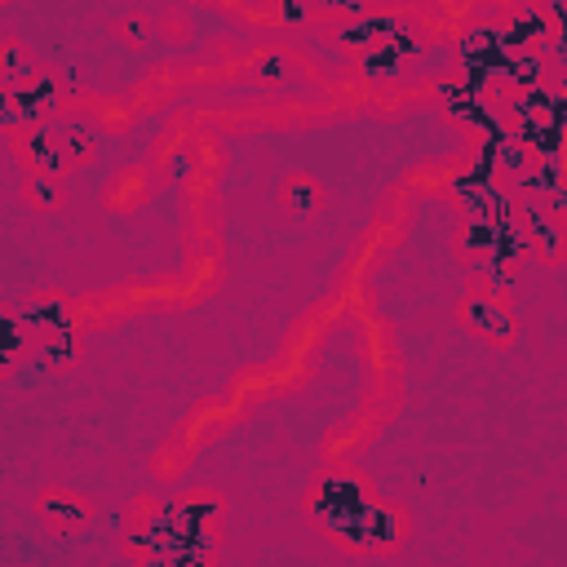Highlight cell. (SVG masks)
I'll return each instance as SVG.
<instances>
[{
  "mask_svg": "<svg viewBox=\"0 0 567 567\" xmlns=\"http://www.w3.org/2000/svg\"><path fill=\"white\" fill-rule=\"evenodd\" d=\"M372 483L359 470H328L315 487H310V518L332 536L341 523H350L354 514H363L372 505Z\"/></svg>",
  "mask_w": 567,
  "mask_h": 567,
  "instance_id": "cell-1",
  "label": "cell"
},
{
  "mask_svg": "<svg viewBox=\"0 0 567 567\" xmlns=\"http://www.w3.org/2000/svg\"><path fill=\"white\" fill-rule=\"evenodd\" d=\"M332 540L350 554H385L403 540V514L385 501H372L363 514H354L350 523H341L332 532Z\"/></svg>",
  "mask_w": 567,
  "mask_h": 567,
  "instance_id": "cell-2",
  "label": "cell"
},
{
  "mask_svg": "<svg viewBox=\"0 0 567 567\" xmlns=\"http://www.w3.org/2000/svg\"><path fill=\"white\" fill-rule=\"evenodd\" d=\"M62 97H66V84H62L53 71H40V75L27 80V84H4V89H0V120H4L9 128L22 124V120H31V128H35L40 120L58 115Z\"/></svg>",
  "mask_w": 567,
  "mask_h": 567,
  "instance_id": "cell-3",
  "label": "cell"
},
{
  "mask_svg": "<svg viewBox=\"0 0 567 567\" xmlns=\"http://www.w3.org/2000/svg\"><path fill=\"white\" fill-rule=\"evenodd\" d=\"M456 319L474 332V337H483V341H496V346H509L514 341V310L501 301V292H492V288H474V292H465L461 301H456Z\"/></svg>",
  "mask_w": 567,
  "mask_h": 567,
  "instance_id": "cell-4",
  "label": "cell"
},
{
  "mask_svg": "<svg viewBox=\"0 0 567 567\" xmlns=\"http://www.w3.org/2000/svg\"><path fill=\"white\" fill-rule=\"evenodd\" d=\"M399 31H408V18L403 13H390V9H368L363 18H341L332 27V44L346 49V53H372L377 44L394 40Z\"/></svg>",
  "mask_w": 567,
  "mask_h": 567,
  "instance_id": "cell-5",
  "label": "cell"
},
{
  "mask_svg": "<svg viewBox=\"0 0 567 567\" xmlns=\"http://www.w3.org/2000/svg\"><path fill=\"white\" fill-rule=\"evenodd\" d=\"M13 151H18V159L27 164V173L66 177V173H71V164H75V159H71V151L62 146V137H58V124H35V128L18 133Z\"/></svg>",
  "mask_w": 567,
  "mask_h": 567,
  "instance_id": "cell-6",
  "label": "cell"
},
{
  "mask_svg": "<svg viewBox=\"0 0 567 567\" xmlns=\"http://www.w3.org/2000/svg\"><path fill=\"white\" fill-rule=\"evenodd\" d=\"M518 221H523V235L532 244V257H540V261L567 257V226L540 199H518Z\"/></svg>",
  "mask_w": 567,
  "mask_h": 567,
  "instance_id": "cell-7",
  "label": "cell"
},
{
  "mask_svg": "<svg viewBox=\"0 0 567 567\" xmlns=\"http://www.w3.org/2000/svg\"><path fill=\"white\" fill-rule=\"evenodd\" d=\"M35 518H40L49 532L71 536V532H84V527H89L93 505H89L80 492H71V487H44V492L35 496Z\"/></svg>",
  "mask_w": 567,
  "mask_h": 567,
  "instance_id": "cell-8",
  "label": "cell"
},
{
  "mask_svg": "<svg viewBox=\"0 0 567 567\" xmlns=\"http://www.w3.org/2000/svg\"><path fill=\"white\" fill-rule=\"evenodd\" d=\"M13 315L27 323V332H35V337H53V332H71L75 328V310H71V301L66 297H58V292H35V297H27L22 306H13Z\"/></svg>",
  "mask_w": 567,
  "mask_h": 567,
  "instance_id": "cell-9",
  "label": "cell"
},
{
  "mask_svg": "<svg viewBox=\"0 0 567 567\" xmlns=\"http://www.w3.org/2000/svg\"><path fill=\"white\" fill-rule=\"evenodd\" d=\"M505 40H509V49L518 53V49H549V40H554V22H549V13H545V4H518V9H509L505 13Z\"/></svg>",
  "mask_w": 567,
  "mask_h": 567,
  "instance_id": "cell-10",
  "label": "cell"
},
{
  "mask_svg": "<svg viewBox=\"0 0 567 567\" xmlns=\"http://www.w3.org/2000/svg\"><path fill=\"white\" fill-rule=\"evenodd\" d=\"M421 53V35L408 27V31H399L394 40H385V44H377L372 53H363L359 58V75L363 80H385V75H399L412 58Z\"/></svg>",
  "mask_w": 567,
  "mask_h": 567,
  "instance_id": "cell-11",
  "label": "cell"
},
{
  "mask_svg": "<svg viewBox=\"0 0 567 567\" xmlns=\"http://www.w3.org/2000/svg\"><path fill=\"white\" fill-rule=\"evenodd\" d=\"M567 186V155H545V159H532L514 182H509V190L518 195V199H549L554 190H563Z\"/></svg>",
  "mask_w": 567,
  "mask_h": 567,
  "instance_id": "cell-12",
  "label": "cell"
},
{
  "mask_svg": "<svg viewBox=\"0 0 567 567\" xmlns=\"http://www.w3.org/2000/svg\"><path fill=\"white\" fill-rule=\"evenodd\" d=\"M540 84H549V53H540V49H518V53H509L505 89H509V93H527V89H540Z\"/></svg>",
  "mask_w": 567,
  "mask_h": 567,
  "instance_id": "cell-13",
  "label": "cell"
},
{
  "mask_svg": "<svg viewBox=\"0 0 567 567\" xmlns=\"http://www.w3.org/2000/svg\"><path fill=\"white\" fill-rule=\"evenodd\" d=\"M509 124H554V84L527 89V93H509V102L501 106Z\"/></svg>",
  "mask_w": 567,
  "mask_h": 567,
  "instance_id": "cell-14",
  "label": "cell"
},
{
  "mask_svg": "<svg viewBox=\"0 0 567 567\" xmlns=\"http://www.w3.org/2000/svg\"><path fill=\"white\" fill-rule=\"evenodd\" d=\"M44 66L35 62V49H27L18 35H9V40H0V80L4 84H27V80H35Z\"/></svg>",
  "mask_w": 567,
  "mask_h": 567,
  "instance_id": "cell-15",
  "label": "cell"
},
{
  "mask_svg": "<svg viewBox=\"0 0 567 567\" xmlns=\"http://www.w3.org/2000/svg\"><path fill=\"white\" fill-rule=\"evenodd\" d=\"M35 363L49 372H71L80 363V337L75 332H53L35 346Z\"/></svg>",
  "mask_w": 567,
  "mask_h": 567,
  "instance_id": "cell-16",
  "label": "cell"
},
{
  "mask_svg": "<svg viewBox=\"0 0 567 567\" xmlns=\"http://www.w3.org/2000/svg\"><path fill=\"white\" fill-rule=\"evenodd\" d=\"M248 66H252V75L266 80V84H288V80H297V71H301L288 49H257V53L248 58Z\"/></svg>",
  "mask_w": 567,
  "mask_h": 567,
  "instance_id": "cell-17",
  "label": "cell"
},
{
  "mask_svg": "<svg viewBox=\"0 0 567 567\" xmlns=\"http://www.w3.org/2000/svg\"><path fill=\"white\" fill-rule=\"evenodd\" d=\"M456 248H461L470 261L492 257V248H496V221H492V217H465L461 230H456Z\"/></svg>",
  "mask_w": 567,
  "mask_h": 567,
  "instance_id": "cell-18",
  "label": "cell"
},
{
  "mask_svg": "<svg viewBox=\"0 0 567 567\" xmlns=\"http://www.w3.org/2000/svg\"><path fill=\"white\" fill-rule=\"evenodd\" d=\"M22 195H27V204H35V213H53V208H62V199H66V177L27 173Z\"/></svg>",
  "mask_w": 567,
  "mask_h": 567,
  "instance_id": "cell-19",
  "label": "cell"
},
{
  "mask_svg": "<svg viewBox=\"0 0 567 567\" xmlns=\"http://www.w3.org/2000/svg\"><path fill=\"white\" fill-rule=\"evenodd\" d=\"M319 204H323V190H319L310 177H292V182H284V208H288L297 221L315 217Z\"/></svg>",
  "mask_w": 567,
  "mask_h": 567,
  "instance_id": "cell-20",
  "label": "cell"
},
{
  "mask_svg": "<svg viewBox=\"0 0 567 567\" xmlns=\"http://www.w3.org/2000/svg\"><path fill=\"white\" fill-rule=\"evenodd\" d=\"M58 137H62V146L71 151L75 164H84V159L97 151V133H93L89 124H80V120H62V124H58Z\"/></svg>",
  "mask_w": 567,
  "mask_h": 567,
  "instance_id": "cell-21",
  "label": "cell"
},
{
  "mask_svg": "<svg viewBox=\"0 0 567 567\" xmlns=\"http://www.w3.org/2000/svg\"><path fill=\"white\" fill-rule=\"evenodd\" d=\"M22 350H27V323H22L13 310H4V363H0V368L9 372V368L22 359Z\"/></svg>",
  "mask_w": 567,
  "mask_h": 567,
  "instance_id": "cell-22",
  "label": "cell"
},
{
  "mask_svg": "<svg viewBox=\"0 0 567 567\" xmlns=\"http://www.w3.org/2000/svg\"><path fill=\"white\" fill-rule=\"evenodd\" d=\"M217 554H204V549H177V554H146L137 567H208Z\"/></svg>",
  "mask_w": 567,
  "mask_h": 567,
  "instance_id": "cell-23",
  "label": "cell"
},
{
  "mask_svg": "<svg viewBox=\"0 0 567 567\" xmlns=\"http://www.w3.org/2000/svg\"><path fill=\"white\" fill-rule=\"evenodd\" d=\"M151 31H155V18H151V13H142V9H133V13H124V18L115 22V35H124L128 44H146V40H151Z\"/></svg>",
  "mask_w": 567,
  "mask_h": 567,
  "instance_id": "cell-24",
  "label": "cell"
},
{
  "mask_svg": "<svg viewBox=\"0 0 567 567\" xmlns=\"http://www.w3.org/2000/svg\"><path fill=\"white\" fill-rule=\"evenodd\" d=\"M545 13H549V22H554V40H549V53L567 66V4L563 0H554V4H545Z\"/></svg>",
  "mask_w": 567,
  "mask_h": 567,
  "instance_id": "cell-25",
  "label": "cell"
},
{
  "mask_svg": "<svg viewBox=\"0 0 567 567\" xmlns=\"http://www.w3.org/2000/svg\"><path fill=\"white\" fill-rule=\"evenodd\" d=\"M474 270L492 284V292H505V288H509V279H514V270H509L501 257H478V261H474Z\"/></svg>",
  "mask_w": 567,
  "mask_h": 567,
  "instance_id": "cell-26",
  "label": "cell"
},
{
  "mask_svg": "<svg viewBox=\"0 0 567 567\" xmlns=\"http://www.w3.org/2000/svg\"><path fill=\"white\" fill-rule=\"evenodd\" d=\"M554 124L567 128V71L554 80Z\"/></svg>",
  "mask_w": 567,
  "mask_h": 567,
  "instance_id": "cell-27",
  "label": "cell"
},
{
  "mask_svg": "<svg viewBox=\"0 0 567 567\" xmlns=\"http://www.w3.org/2000/svg\"><path fill=\"white\" fill-rule=\"evenodd\" d=\"M275 18H279V22H310V18H315V9H310V4H279V9H275Z\"/></svg>",
  "mask_w": 567,
  "mask_h": 567,
  "instance_id": "cell-28",
  "label": "cell"
},
{
  "mask_svg": "<svg viewBox=\"0 0 567 567\" xmlns=\"http://www.w3.org/2000/svg\"><path fill=\"white\" fill-rule=\"evenodd\" d=\"M545 208H549V213H554V217L567 226V186H563V190H554V195L545 199Z\"/></svg>",
  "mask_w": 567,
  "mask_h": 567,
  "instance_id": "cell-29",
  "label": "cell"
}]
</instances>
